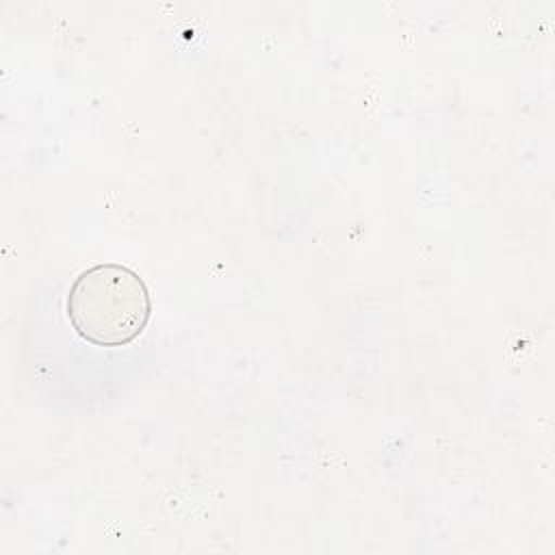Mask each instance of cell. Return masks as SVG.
<instances>
[{
	"label": "cell",
	"instance_id": "obj_1",
	"mask_svg": "<svg viewBox=\"0 0 555 555\" xmlns=\"http://www.w3.org/2000/svg\"><path fill=\"white\" fill-rule=\"evenodd\" d=\"M65 306L76 334L98 347L132 343L152 314L143 278L117 262H102L80 271L69 286Z\"/></svg>",
	"mask_w": 555,
	"mask_h": 555
}]
</instances>
